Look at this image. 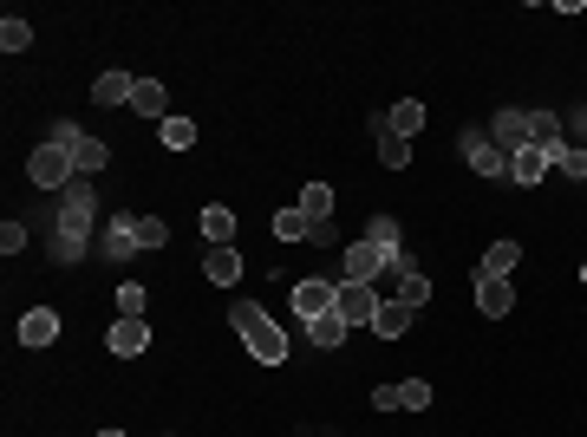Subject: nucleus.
Wrapping results in <instances>:
<instances>
[{"label": "nucleus", "mask_w": 587, "mask_h": 437, "mask_svg": "<svg viewBox=\"0 0 587 437\" xmlns=\"http://www.w3.org/2000/svg\"><path fill=\"white\" fill-rule=\"evenodd\" d=\"M157 137H164V151H190V144H196V124L190 118H164V124H157Z\"/></svg>", "instance_id": "bb28decb"}, {"label": "nucleus", "mask_w": 587, "mask_h": 437, "mask_svg": "<svg viewBox=\"0 0 587 437\" xmlns=\"http://www.w3.org/2000/svg\"><path fill=\"white\" fill-rule=\"evenodd\" d=\"M229 320H235V333L248 340V353H255L261 366H281V359H287V333L274 327V314H268V307L235 301V314H229Z\"/></svg>", "instance_id": "f257e3e1"}, {"label": "nucleus", "mask_w": 587, "mask_h": 437, "mask_svg": "<svg viewBox=\"0 0 587 437\" xmlns=\"http://www.w3.org/2000/svg\"><path fill=\"white\" fill-rule=\"evenodd\" d=\"M379 164H385V170H405V164H411V137L385 131V118H379Z\"/></svg>", "instance_id": "b1692460"}, {"label": "nucleus", "mask_w": 587, "mask_h": 437, "mask_svg": "<svg viewBox=\"0 0 587 437\" xmlns=\"http://www.w3.org/2000/svg\"><path fill=\"white\" fill-rule=\"evenodd\" d=\"M411 314H418V307L379 301V320H372V333H379V340H405V333H411Z\"/></svg>", "instance_id": "ddd939ff"}, {"label": "nucleus", "mask_w": 587, "mask_h": 437, "mask_svg": "<svg viewBox=\"0 0 587 437\" xmlns=\"http://www.w3.org/2000/svg\"><path fill=\"white\" fill-rule=\"evenodd\" d=\"M118 320H144V287H137V281L118 287Z\"/></svg>", "instance_id": "2f4dec72"}, {"label": "nucleus", "mask_w": 587, "mask_h": 437, "mask_svg": "<svg viewBox=\"0 0 587 437\" xmlns=\"http://www.w3.org/2000/svg\"><path fill=\"white\" fill-rule=\"evenodd\" d=\"M581 281H587V268H581Z\"/></svg>", "instance_id": "4c0bfd02"}, {"label": "nucleus", "mask_w": 587, "mask_h": 437, "mask_svg": "<svg viewBox=\"0 0 587 437\" xmlns=\"http://www.w3.org/2000/svg\"><path fill=\"white\" fill-rule=\"evenodd\" d=\"M346 333H353V327H346V320H340V314H320V320H307V340H314V346H320V353H333V346H340V340H346Z\"/></svg>", "instance_id": "5701e85b"}, {"label": "nucleus", "mask_w": 587, "mask_h": 437, "mask_svg": "<svg viewBox=\"0 0 587 437\" xmlns=\"http://www.w3.org/2000/svg\"><path fill=\"white\" fill-rule=\"evenodd\" d=\"M85 222H92V183H72L66 190V209H59V235H72V242H85Z\"/></svg>", "instance_id": "6e6552de"}, {"label": "nucleus", "mask_w": 587, "mask_h": 437, "mask_svg": "<svg viewBox=\"0 0 587 437\" xmlns=\"http://www.w3.org/2000/svg\"><path fill=\"white\" fill-rule=\"evenodd\" d=\"M203 281L235 287V281H242V255H235L229 242H209V255H203Z\"/></svg>", "instance_id": "9d476101"}, {"label": "nucleus", "mask_w": 587, "mask_h": 437, "mask_svg": "<svg viewBox=\"0 0 587 437\" xmlns=\"http://www.w3.org/2000/svg\"><path fill=\"white\" fill-rule=\"evenodd\" d=\"M529 144H535V151H548V157L561 151V118H555V111H529Z\"/></svg>", "instance_id": "6ab92c4d"}, {"label": "nucleus", "mask_w": 587, "mask_h": 437, "mask_svg": "<svg viewBox=\"0 0 587 437\" xmlns=\"http://www.w3.org/2000/svg\"><path fill=\"white\" fill-rule=\"evenodd\" d=\"M366 242H379L385 255H398V248H405V229H398L392 216H372V222H366Z\"/></svg>", "instance_id": "393cba45"}, {"label": "nucleus", "mask_w": 587, "mask_h": 437, "mask_svg": "<svg viewBox=\"0 0 587 437\" xmlns=\"http://www.w3.org/2000/svg\"><path fill=\"white\" fill-rule=\"evenodd\" d=\"M385 131H398V137H418V131H424V105H418V98H398V105L385 111Z\"/></svg>", "instance_id": "aec40b11"}, {"label": "nucleus", "mask_w": 587, "mask_h": 437, "mask_svg": "<svg viewBox=\"0 0 587 437\" xmlns=\"http://www.w3.org/2000/svg\"><path fill=\"white\" fill-rule=\"evenodd\" d=\"M516 261H522V242H490V255H483V268L477 274H490V281H509V274H516Z\"/></svg>", "instance_id": "dca6fc26"}, {"label": "nucleus", "mask_w": 587, "mask_h": 437, "mask_svg": "<svg viewBox=\"0 0 587 437\" xmlns=\"http://www.w3.org/2000/svg\"><path fill=\"white\" fill-rule=\"evenodd\" d=\"M20 248H27V229L20 222H0V255H20Z\"/></svg>", "instance_id": "f704fd0d"}, {"label": "nucleus", "mask_w": 587, "mask_h": 437, "mask_svg": "<svg viewBox=\"0 0 587 437\" xmlns=\"http://www.w3.org/2000/svg\"><path fill=\"white\" fill-rule=\"evenodd\" d=\"M294 209H307L314 222H333V190H327V183H307V190H301V203H294Z\"/></svg>", "instance_id": "a878e982"}, {"label": "nucleus", "mask_w": 587, "mask_h": 437, "mask_svg": "<svg viewBox=\"0 0 587 437\" xmlns=\"http://www.w3.org/2000/svg\"><path fill=\"white\" fill-rule=\"evenodd\" d=\"M372 405H379V411H398V385H372Z\"/></svg>", "instance_id": "c9c22d12"}, {"label": "nucleus", "mask_w": 587, "mask_h": 437, "mask_svg": "<svg viewBox=\"0 0 587 437\" xmlns=\"http://www.w3.org/2000/svg\"><path fill=\"white\" fill-rule=\"evenodd\" d=\"M490 144H496L503 157L529 151V111H496V118H490Z\"/></svg>", "instance_id": "0eeeda50"}, {"label": "nucleus", "mask_w": 587, "mask_h": 437, "mask_svg": "<svg viewBox=\"0 0 587 437\" xmlns=\"http://www.w3.org/2000/svg\"><path fill=\"white\" fill-rule=\"evenodd\" d=\"M203 235H209V242H229V235H235V216H229L222 203H209V209H203Z\"/></svg>", "instance_id": "c756f323"}, {"label": "nucleus", "mask_w": 587, "mask_h": 437, "mask_svg": "<svg viewBox=\"0 0 587 437\" xmlns=\"http://www.w3.org/2000/svg\"><path fill=\"white\" fill-rule=\"evenodd\" d=\"M333 314H340L346 327H372V320H379V287H372V281H340Z\"/></svg>", "instance_id": "7ed1b4c3"}, {"label": "nucleus", "mask_w": 587, "mask_h": 437, "mask_svg": "<svg viewBox=\"0 0 587 437\" xmlns=\"http://www.w3.org/2000/svg\"><path fill=\"white\" fill-rule=\"evenodd\" d=\"M98 255H105V261H131V255H144V248H137V216H111V222H105V235H98Z\"/></svg>", "instance_id": "423d86ee"}, {"label": "nucleus", "mask_w": 587, "mask_h": 437, "mask_svg": "<svg viewBox=\"0 0 587 437\" xmlns=\"http://www.w3.org/2000/svg\"><path fill=\"white\" fill-rule=\"evenodd\" d=\"M548 170H555V157H548V151H535V144L509 157V183H542Z\"/></svg>", "instance_id": "2eb2a0df"}, {"label": "nucleus", "mask_w": 587, "mask_h": 437, "mask_svg": "<svg viewBox=\"0 0 587 437\" xmlns=\"http://www.w3.org/2000/svg\"><path fill=\"white\" fill-rule=\"evenodd\" d=\"M27 177L40 183V190H72V183H79V170H72V151H59V144H40V151L27 157Z\"/></svg>", "instance_id": "f03ea898"}, {"label": "nucleus", "mask_w": 587, "mask_h": 437, "mask_svg": "<svg viewBox=\"0 0 587 437\" xmlns=\"http://www.w3.org/2000/svg\"><path fill=\"white\" fill-rule=\"evenodd\" d=\"M314 229L320 222L307 216V209H281V216H274V235H281V242H314Z\"/></svg>", "instance_id": "412c9836"}, {"label": "nucleus", "mask_w": 587, "mask_h": 437, "mask_svg": "<svg viewBox=\"0 0 587 437\" xmlns=\"http://www.w3.org/2000/svg\"><path fill=\"white\" fill-rule=\"evenodd\" d=\"M105 164H111V151L98 144V137H79V144H72V170H79V177H98Z\"/></svg>", "instance_id": "4be33fe9"}, {"label": "nucleus", "mask_w": 587, "mask_h": 437, "mask_svg": "<svg viewBox=\"0 0 587 437\" xmlns=\"http://www.w3.org/2000/svg\"><path fill=\"white\" fill-rule=\"evenodd\" d=\"M0 46H7V53H27V46H33V27H27L20 14H7V20H0Z\"/></svg>", "instance_id": "cd10ccee"}, {"label": "nucleus", "mask_w": 587, "mask_h": 437, "mask_svg": "<svg viewBox=\"0 0 587 437\" xmlns=\"http://www.w3.org/2000/svg\"><path fill=\"white\" fill-rule=\"evenodd\" d=\"M333 294H340V281H294V314L301 320L333 314Z\"/></svg>", "instance_id": "1a4fd4ad"}, {"label": "nucleus", "mask_w": 587, "mask_h": 437, "mask_svg": "<svg viewBox=\"0 0 587 437\" xmlns=\"http://www.w3.org/2000/svg\"><path fill=\"white\" fill-rule=\"evenodd\" d=\"M170 242V222H157V216H137V248H164Z\"/></svg>", "instance_id": "7c9ffc66"}, {"label": "nucleus", "mask_w": 587, "mask_h": 437, "mask_svg": "<svg viewBox=\"0 0 587 437\" xmlns=\"http://www.w3.org/2000/svg\"><path fill=\"white\" fill-rule=\"evenodd\" d=\"M59 340V314L53 307H33L27 320H20V346H53Z\"/></svg>", "instance_id": "4468645a"}, {"label": "nucleus", "mask_w": 587, "mask_h": 437, "mask_svg": "<svg viewBox=\"0 0 587 437\" xmlns=\"http://www.w3.org/2000/svg\"><path fill=\"white\" fill-rule=\"evenodd\" d=\"M105 346H111V353H118V359H137V353H144V346H151V327H144V320H111Z\"/></svg>", "instance_id": "9b49d317"}, {"label": "nucleus", "mask_w": 587, "mask_h": 437, "mask_svg": "<svg viewBox=\"0 0 587 437\" xmlns=\"http://www.w3.org/2000/svg\"><path fill=\"white\" fill-rule=\"evenodd\" d=\"M477 307H483L490 320H503L509 307H516V287H509V281H490V274H477Z\"/></svg>", "instance_id": "f8f14e48"}, {"label": "nucleus", "mask_w": 587, "mask_h": 437, "mask_svg": "<svg viewBox=\"0 0 587 437\" xmlns=\"http://www.w3.org/2000/svg\"><path fill=\"white\" fill-rule=\"evenodd\" d=\"M561 144H574V151H587V111H574V118H561Z\"/></svg>", "instance_id": "473e14b6"}, {"label": "nucleus", "mask_w": 587, "mask_h": 437, "mask_svg": "<svg viewBox=\"0 0 587 437\" xmlns=\"http://www.w3.org/2000/svg\"><path fill=\"white\" fill-rule=\"evenodd\" d=\"M457 151H464V164L477 170V177H509V157L490 144V131H464L457 137Z\"/></svg>", "instance_id": "20e7f679"}, {"label": "nucleus", "mask_w": 587, "mask_h": 437, "mask_svg": "<svg viewBox=\"0 0 587 437\" xmlns=\"http://www.w3.org/2000/svg\"><path fill=\"white\" fill-rule=\"evenodd\" d=\"M131 111H144V118H157V124H164V118H170V98H164V85H157V79H137V92H131Z\"/></svg>", "instance_id": "a211bd4d"}, {"label": "nucleus", "mask_w": 587, "mask_h": 437, "mask_svg": "<svg viewBox=\"0 0 587 437\" xmlns=\"http://www.w3.org/2000/svg\"><path fill=\"white\" fill-rule=\"evenodd\" d=\"M131 92H137L131 72H98V79H92V98H98V105H131Z\"/></svg>", "instance_id": "f3484780"}, {"label": "nucleus", "mask_w": 587, "mask_h": 437, "mask_svg": "<svg viewBox=\"0 0 587 437\" xmlns=\"http://www.w3.org/2000/svg\"><path fill=\"white\" fill-rule=\"evenodd\" d=\"M379 274H392V255H385L379 242H353L346 248V281H372L379 287Z\"/></svg>", "instance_id": "39448f33"}, {"label": "nucleus", "mask_w": 587, "mask_h": 437, "mask_svg": "<svg viewBox=\"0 0 587 437\" xmlns=\"http://www.w3.org/2000/svg\"><path fill=\"white\" fill-rule=\"evenodd\" d=\"M398 411H431V385L424 379H398Z\"/></svg>", "instance_id": "c85d7f7f"}, {"label": "nucleus", "mask_w": 587, "mask_h": 437, "mask_svg": "<svg viewBox=\"0 0 587 437\" xmlns=\"http://www.w3.org/2000/svg\"><path fill=\"white\" fill-rule=\"evenodd\" d=\"M555 170H568V177H587V151H574V144H561V151H555Z\"/></svg>", "instance_id": "72a5a7b5"}, {"label": "nucleus", "mask_w": 587, "mask_h": 437, "mask_svg": "<svg viewBox=\"0 0 587 437\" xmlns=\"http://www.w3.org/2000/svg\"><path fill=\"white\" fill-rule=\"evenodd\" d=\"M98 437H124V431H98Z\"/></svg>", "instance_id": "e433bc0d"}]
</instances>
